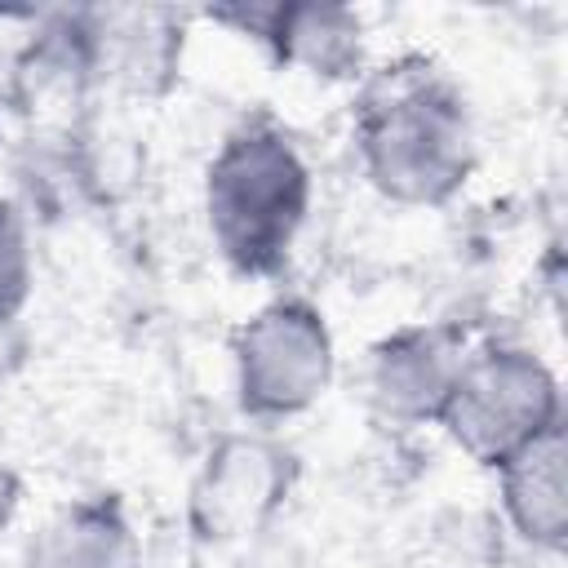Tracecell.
Segmentation results:
<instances>
[{
    "mask_svg": "<svg viewBox=\"0 0 568 568\" xmlns=\"http://www.w3.org/2000/svg\"><path fill=\"white\" fill-rule=\"evenodd\" d=\"M564 466H568L564 422L550 426L546 435H537L532 444H524L519 453H510L501 466H493L501 515L515 528V537L528 541L532 550L559 555L568 541V475H564Z\"/></svg>",
    "mask_w": 568,
    "mask_h": 568,
    "instance_id": "8",
    "label": "cell"
},
{
    "mask_svg": "<svg viewBox=\"0 0 568 568\" xmlns=\"http://www.w3.org/2000/svg\"><path fill=\"white\" fill-rule=\"evenodd\" d=\"M559 422V377L537 351L515 342H488L466 351L439 413V430L488 470Z\"/></svg>",
    "mask_w": 568,
    "mask_h": 568,
    "instance_id": "3",
    "label": "cell"
},
{
    "mask_svg": "<svg viewBox=\"0 0 568 568\" xmlns=\"http://www.w3.org/2000/svg\"><path fill=\"white\" fill-rule=\"evenodd\" d=\"M213 22L257 40L280 67L311 80H359L364 75V18L342 4H235L213 9Z\"/></svg>",
    "mask_w": 568,
    "mask_h": 568,
    "instance_id": "7",
    "label": "cell"
},
{
    "mask_svg": "<svg viewBox=\"0 0 568 568\" xmlns=\"http://www.w3.org/2000/svg\"><path fill=\"white\" fill-rule=\"evenodd\" d=\"M36 284V257L27 240V222L9 195H0V324L18 320Z\"/></svg>",
    "mask_w": 568,
    "mask_h": 568,
    "instance_id": "10",
    "label": "cell"
},
{
    "mask_svg": "<svg viewBox=\"0 0 568 568\" xmlns=\"http://www.w3.org/2000/svg\"><path fill=\"white\" fill-rule=\"evenodd\" d=\"M22 475L0 457V532H9L13 528V519H18V510H22Z\"/></svg>",
    "mask_w": 568,
    "mask_h": 568,
    "instance_id": "11",
    "label": "cell"
},
{
    "mask_svg": "<svg viewBox=\"0 0 568 568\" xmlns=\"http://www.w3.org/2000/svg\"><path fill=\"white\" fill-rule=\"evenodd\" d=\"M27 568H138V532L115 493L62 501L27 541Z\"/></svg>",
    "mask_w": 568,
    "mask_h": 568,
    "instance_id": "9",
    "label": "cell"
},
{
    "mask_svg": "<svg viewBox=\"0 0 568 568\" xmlns=\"http://www.w3.org/2000/svg\"><path fill=\"white\" fill-rule=\"evenodd\" d=\"M351 146L364 182L404 209L448 204L479 160L470 102L426 53H399L359 75Z\"/></svg>",
    "mask_w": 568,
    "mask_h": 568,
    "instance_id": "1",
    "label": "cell"
},
{
    "mask_svg": "<svg viewBox=\"0 0 568 568\" xmlns=\"http://www.w3.org/2000/svg\"><path fill=\"white\" fill-rule=\"evenodd\" d=\"M333 373V328L311 297L280 293L262 302L231 337L235 404L257 426L311 413L328 395Z\"/></svg>",
    "mask_w": 568,
    "mask_h": 568,
    "instance_id": "4",
    "label": "cell"
},
{
    "mask_svg": "<svg viewBox=\"0 0 568 568\" xmlns=\"http://www.w3.org/2000/svg\"><path fill=\"white\" fill-rule=\"evenodd\" d=\"M311 213V164L275 115L240 120L204 169V226L217 257L248 280L288 266Z\"/></svg>",
    "mask_w": 568,
    "mask_h": 568,
    "instance_id": "2",
    "label": "cell"
},
{
    "mask_svg": "<svg viewBox=\"0 0 568 568\" xmlns=\"http://www.w3.org/2000/svg\"><path fill=\"white\" fill-rule=\"evenodd\" d=\"M462 337L448 324H404L373 342L364 390L390 426H439L453 377L462 368Z\"/></svg>",
    "mask_w": 568,
    "mask_h": 568,
    "instance_id": "6",
    "label": "cell"
},
{
    "mask_svg": "<svg viewBox=\"0 0 568 568\" xmlns=\"http://www.w3.org/2000/svg\"><path fill=\"white\" fill-rule=\"evenodd\" d=\"M293 453L262 435H222L186 488V524L200 541H240L266 528L293 493Z\"/></svg>",
    "mask_w": 568,
    "mask_h": 568,
    "instance_id": "5",
    "label": "cell"
}]
</instances>
